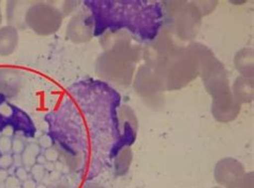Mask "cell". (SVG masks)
Listing matches in <instances>:
<instances>
[{
    "instance_id": "1",
    "label": "cell",
    "mask_w": 254,
    "mask_h": 188,
    "mask_svg": "<svg viewBox=\"0 0 254 188\" xmlns=\"http://www.w3.org/2000/svg\"><path fill=\"white\" fill-rule=\"evenodd\" d=\"M163 93L185 89L199 77V64L187 46L178 45L151 65Z\"/></svg>"
},
{
    "instance_id": "2",
    "label": "cell",
    "mask_w": 254,
    "mask_h": 188,
    "mask_svg": "<svg viewBox=\"0 0 254 188\" xmlns=\"http://www.w3.org/2000/svg\"><path fill=\"white\" fill-rule=\"evenodd\" d=\"M141 58L129 53L108 51L98 56L95 70L97 76L119 87H128L132 84L137 63Z\"/></svg>"
},
{
    "instance_id": "3",
    "label": "cell",
    "mask_w": 254,
    "mask_h": 188,
    "mask_svg": "<svg viewBox=\"0 0 254 188\" xmlns=\"http://www.w3.org/2000/svg\"><path fill=\"white\" fill-rule=\"evenodd\" d=\"M164 25L182 41H192L202 27L203 15L193 1H163Z\"/></svg>"
},
{
    "instance_id": "4",
    "label": "cell",
    "mask_w": 254,
    "mask_h": 188,
    "mask_svg": "<svg viewBox=\"0 0 254 188\" xmlns=\"http://www.w3.org/2000/svg\"><path fill=\"white\" fill-rule=\"evenodd\" d=\"M64 18L62 11L54 2L33 1L26 13L25 22L27 28L37 35L48 37L60 29Z\"/></svg>"
},
{
    "instance_id": "5",
    "label": "cell",
    "mask_w": 254,
    "mask_h": 188,
    "mask_svg": "<svg viewBox=\"0 0 254 188\" xmlns=\"http://www.w3.org/2000/svg\"><path fill=\"white\" fill-rule=\"evenodd\" d=\"M132 85L136 95L149 109L157 112L164 110V93L160 90L151 66L144 64L139 67L134 75Z\"/></svg>"
},
{
    "instance_id": "6",
    "label": "cell",
    "mask_w": 254,
    "mask_h": 188,
    "mask_svg": "<svg viewBox=\"0 0 254 188\" xmlns=\"http://www.w3.org/2000/svg\"><path fill=\"white\" fill-rule=\"evenodd\" d=\"M10 127L16 132L23 133L26 138L36 136V126L27 113L0 95V132Z\"/></svg>"
},
{
    "instance_id": "7",
    "label": "cell",
    "mask_w": 254,
    "mask_h": 188,
    "mask_svg": "<svg viewBox=\"0 0 254 188\" xmlns=\"http://www.w3.org/2000/svg\"><path fill=\"white\" fill-rule=\"evenodd\" d=\"M199 78L202 79L206 92L211 98L231 92V82L224 65L215 54L200 66Z\"/></svg>"
},
{
    "instance_id": "8",
    "label": "cell",
    "mask_w": 254,
    "mask_h": 188,
    "mask_svg": "<svg viewBox=\"0 0 254 188\" xmlns=\"http://www.w3.org/2000/svg\"><path fill=\"white\" fill-rule=\"evenodd\" d=\"M117 141L110 153L113 159L123 147L129 146L135 142L138 131L137 116L131 106L123 104L117 111Z\"/></svg>"
},
{
    "instance_id": "9",
    "label": "cell",
    "mask_w": 254,
    "mask_h": 188,
    "mask_svg": "<svg viewBox=\"0 0 254 188\" xmlns=\"http://www.w3.org/2000/svg\"><path fill=\"white\" fill-rule=\"evenodd\" d=\"M99 42L103 52L118 51L132 54L139 58L143 57L141 42L125 29H110L105 31L100 36Z\"/></svg>"
},
{
    "instance_id": "10",
    "label": "cell",
    "mask_w": 254,
    "mask_h": 188,
    "mask_svg": "<svg viewBox=\"0 0 254 188\" xmlns=\"http://www.w3.org/2000/svg\"><path fill=\"white\" fill-rule=\"evenodd\" d=\"M96 22L92 13L81 11L71 16L66 25L65 35L70 41L76 44L89 42L95 37Z\"/></svg>"
},
{
    "instance_id": "11",
    "label": "cell",
    "mask_w": 254,
    "mask_h": 188,
    "mask_svg": "<svg viewBox=\"0 0 254 188\" xmlns=\"http://www.w3.org/2000/svg\"><path fill=\"white\" fill-rule=\"evenodd\" d=\"M211 115L219 123L226 124L235 120L242 111V104L234 98L232 92L212 98Z\"/></svg>"
},
{
    "instance_id": "12",
    "label": "cell",
    "mask_w": 254,
    "mask_h": 188,
    "mask_svg": "<svg viewBox=\"0 0 254 188\" xmlns=\"http://www.w3.org/2000/svg\"><path fill=\"white\" fill-rule=\"evenodd\" d=\"M246 173L244 165L236 158L225 157L220 159L213 169V178L223 188H230Z\"/></svg>"
},
{
    "instance_id": "13",
    "label": "cell",
    "mask_w": 254,
    "mask_h": 188,
    "mask_svg": "<svg viewBox=\"0 0 254 188\" xmlns=\"http://www.w3.org/2000/svg\"><path fill=\"white\" fill-rule=\"evenodd\" d=\"M24 84L23 73L12 67L0 68V95L5 98H15L21 93Z\"/></svg>"
},
{
    "instance_id": "14",
    "label": "cell",
    "mask_w": 254,
    "mask_h": 188,
    "mask_svg": "<svg viewBox=\"0 0 254 188\" xmlns=\"http://www.w3.org/2000/svg\"><path fill=\"white\" fill-rule=\"evenodd\" d=\"M33 1H8L5 8V15L8 25L18 29L27 28L25 22L26 13Z\"/></svg>"
},
{
    "instance_id": "15",
    "label": "cell",
    "mask_w": 254,
    "mask_h": 188,
    "mask_svg": "<svg viewBox=\"0 0 254 188\" xmlns=\"http://www.w3.org/2000/svg\"><path fill=\"white\" fill-rule=\"evenodd\" d=\"M234 98L240 104L252 103L254 98V82L253 79L239 76L234 81L231 87Z\"/></svg>"
},
{
    "instance_id": "16",
    "label": "cell",
    "mask_w": 254,
    "mask_h": 188,
    "mask_svg": "<svg viewBox=\"0 0 254 188\" xmlns=\"http://www.w3.org/2000/svg\"><path fill=\"white\" fill-rule=\"evenodd\" d=\"M234 66L242 77L253 79L254 76V51L252 48L239 50L234 56Z\"/></svg>"
},
{
    "instance_id": "17",
    "label": "cell",
    "mask_w": 254,
    "mask_h": 188,
    "mask_svg": "<svg viewBox=\"0 0 254 188\" xmlns=\"http://www.w3.org/2000/svg\"><path fill=\"white\" fill-rule=\"evenodd\" d=\"M19 35L14 27L6 25L0 27V56H10L18 46Z\"/></svg>"
},
{
    "instance_id": "18",
    "label": "cell",
    "mask_w": 254,
    "mask_h": 188,
    "mask_svg": "<svg viewBox=\"0 0 254 188\" xmlns=\"http://www.w3.org/2000/svg\"><path fill=\"white\" fill-rule=\"evenodd\" d=\"M114 159V171L116 177H124L129 172L133 160V152L131 147L126 146L120 150Z\"/></svg>"
},
{
    "instance_id": "19",
    "label": "cell",
    "mask_w": 254,
    "mask_h": 188,
    "mask_svg": "<svg viewBox=\"0 0 254 188\" xmlns=\"http://www.w3.org/2000/svg\"><path fill=\"white\" fill-rule=\"evenodd\" d=\"M230 188H254V172H246L236 183H234Z\"/></svg>"
},
{
    "instance_id": "20",
    "label": "cell",
    "mask_w": 254,
    "mask_h": 188,
    "mask_svg": "<svg viewBox=\"0 0 254 188\" xmlns=\"http://www.w3.org/2000/svg\"><path fill=\"white\" fill-rule=\"evenodd\" d=\"M194 4L197 6V9L199 10V12L202 13V15H208L212 11H215L217 5H218V1H193Z\"/></svg>"
},
{
    "instance_id": "21",
    "label": "cell",
    "mask_w": 254,
    "mask_h": 188,
    "mask_svg": "<svg viewBox=\"0 0 254 188\" xmlns=\"http://www.w3.org/2000/svg\"><path fill=\"white\" fill-rule=\"evenodd\" d=\"M81 3L79 1H64L62 2L63 8H60V11H62L64 17L70 15L71 13L76 9V6Z\"/></svg>"
},
{
    "instance_id": "22",
    "label": "cell",
    "mask_w": 254,
    "mask_h": 188,
    "mask_svg": "<svg viewBox=\"0 0 254 188\" xmlns=\"http://www.w3.org/2000/svg\"><path fill=\"white\" fill-rule=\"evenodd\" d=\"M10 149V142L5 137L0 138V153H4Z\"/></svg>"
},
{
    "instance_id": "23",
    "label": "cell",
    "mask_w": 254,
    "mask_h": 188,
    "mask_svg": "<svg viewBox=\"0 0 254 188\" xmlns=\"http://www.w3.org/2000/svg\"><path fill=\"white\" fill-rule=\"evenodd\" d=\"M11 164V159L9 156H1L0 157V168H6L10 166Z\"/></svg>"
},
{
    "instance_id": "24",
    "label": "cell",
    "mask_w": 254,
    "mask_h": 188,
    "mask_svg": "<svg viewBox=\"0 0 254 188\" xmlns=\"http://www.w3.org/2000/svg\"><path fill=\"white\" fill-rule=\"evenodd\" d=\"M82 188H105V187L98 183H86Z\"/></svg>"
},
{
    "instance_id": "25",
    "label": "cell",
    "mask_w": 254,
    "mask_h": 188,
    "mask_svg": "<svg viewBox=\"0 0 254 188\" xmlns=\"http://www.w3.org/2000/svg\"><path fill=\"white\" fill-rule=\"evenodd\" d=\"M53 188H66V187L63 186V185H58V186H55V187H53Z\"/></svg>"
},
{
    "instance_id": "26",
    "label": "cell",
    "mask_w": 254,
    "mask_h": 188,
    "mask_svg": "<svg viewBox=\"0 0 254 188\" xmlns=\"http://www.w3.org/2000/svg\"><path fill=\"white\" fill-rule=\"evenodd\" d=\"M2 22V16H1V9H0V24Z\"/></svg>"
},
{
    "instance_id": "27",
    "label": "cell",
    "mask_w": 254,
    "mask_h": 188,
    "mask_svg": "<svg viewBox=\"0 0 254 188\" xmlns=\"http://www.w3.org/2000/svg\"><path fill=\"white\" fill-rule=\"evenodd\" d=\"M212 188H223V187H221V186H216V187H212Z\"/></svg>"
}]
</instances>
